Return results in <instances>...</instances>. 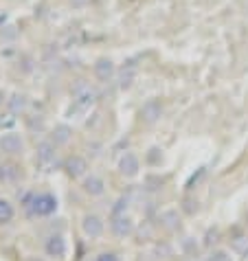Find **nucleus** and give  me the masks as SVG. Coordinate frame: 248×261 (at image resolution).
Masks as SVG:
<instances>
[{
	"mask_svg": "<svg viewBox=\"0 0 248 261\" xmlns=\"http://www.w3.org/2000/svg\"><path fill=\"white\" fill-rule=\"evenodd\" d=\"M22 206L29 217H48L57 211V198L53 193H24L22 198Z\"/></svg>",
	"mask_w": 248,
	"mask_h": 261,
	"instance_id": "1",
	"label": "nucleus"
},
{
	"mask_svg": "<svg viewBox=\"0 0 248 261\" xmlns=\"http://www.w3.org/2000/svg\"><path fill=\"white\" fill-rule=\"evenodd\" d=\"M97 101V90L86 82V79H79V82L72 86V106H70V114H84L90 110V106Z\"/></svg>",
	"mask_w": 248,
	"mask_h": 261,
	"instance_id": "2",
	"label": "nucleus"
},
{
	"mask_svg": "<svg viewBox=\"0 0 248 261\" xmlns=\"http://www.w3.org/2000/svg\"><path fill=\"white\" fill-rule=\"evenodd\" d=\"M22 149H24V141L20 134L7 132L0 136V151H5V154H9V156H20Z\"/></svg>",
	"mask_w": 248,
	"mask_h": 261,
	"instance_id": "3",
	"label": "nucleus"
},
{
	"mask_svg": "<svg viewBox=\"0 0 248 261\" xmlns=\"http://www.w3.org/2000/svg\"><path fill=\"white\" fill-rule=\"evenodd\" d=\"M64 171H66V176L72 178V180H77V178H84L86 176V171H88V161L82 156H68L66 161H64Z\"/></svg>",
	"mask_w": 248,
	"mask_h": 261,
	"instance_id": "4",
	"label": "nucleus"
},
{
	"mask_svg": "<svg viewBox=\"0 0 248 261\" xmlns=\"http://www.w3.org/2000/svg\"><path fill=\"white\" fill-rule=\"evenodd\" d=\"M110 228H112L114 237L126 239L134 233V222H132V217H128V215H114V217H110Z\"/></svg>",
	"mask_w": 248,
	"mask_h": 261,
	"instance_id": "5",
	"label": "nucleus"
},
{
	"mask_svg": "<svg viewBox=\"0 0 248 261\" xmlns=\"http://www.w3.org/2000/svg\"><path fill=\"white\" fill-rule=\"evenodd\" d=\"M55 154H57V145L51 141V139H44L40 145H38V154H35V161H38L40 167H51L55 163Z\"/></svg>",
	"mask_w": 248,
	"mask_h": 261,
	"instance_id": "6",
	"label": "nucleus"
},
{
	"mask_svg": "<svg viewBox=\"0 0 248 261\" xmlns=\"http://www.w3.org/2000/svg\"><path fill=\"white\" fill-rule=\"evenodd\" d=\"M104 220H101L99 215H94V213H88V215H84V220H82V230H84V235L86 237H90V239H97L104 235Z\"/></svg>",
	"mask_w": 248,
	"mask_h": 261,
	"instance_id": "7",
	"label": "nucleus"
},
{
	"mask_svg": "<svg viewBox=\"0 0 248 261\" xmlns=\"http://www.w3.org/2000/svg\"><path fill=\"white\" fill-rule=\"evenodd\" d=\"M44 250L48 257H55V259H64L66 257V239H64L60 233H53L46 237L44 242Z\"/></svg>",
	"mask_w": 248,
	"mask_h": 261,
	"instance_id": "8",
	"label": "nucleus"
},
{
	"mask_svg": "<svg viewBox=\"0 0 248 261\" xmlns=\"http://www.w3.org/2000/svg\"><path fill=\"white\" fill-rule=\"evenodd\" d=\"M138 169H141V161H138V156L132 154V151H128V154H123L119 158V171L126 178H134L138 173Z\"/></svg>",
	"mask_w": 248,
	"mask_h": 261,
	"instance_id": "9",
	"label": "nucleus"
},
{
	"mask_svg": "<svg viewBox=\"0 0 248 261\" xmlns=\"http://www.w3.org/2000/svg\"><path fill=\"white\" fill-rule=\"evenodd\" d=\"M114 62L112 60H106V57H101V60H97V64H94V75H97L99 82H110V79L114 77Z\"/></svg>",
	"mask_w": 248,
	"mask_h": 261,
	"instance_id": "10",
	"label": "nucleus"
},
{
	"mask_svg": "<svg viewBox=\"0 0 248 261\" xmlns=\"http://www.w3.org/2000/svg\"><path fill=\"white\" fill-rule=\"evenodd\" d=\"M20 167L16 163H3L0 165V182L3 185H16L20 180Z\"/></svg>",
	"mask_w": 248,
	"mask_h": 261,
	"instance_id": "11",
	"label": "nucleus"
},
{
	"mask_svg": "<svg viewBox=\"0 0 248 261\" xmlns=\"http://www.w3.org/2000/svg\"><path fill=\"white\" fill-rule=\"evenodd\" d=\"M84 191L92 195V198H97V195H104L106 191V182L101 176H94V173H90V176H86L84 180Z\"/></svg>",
	"mask_w": 248,
	"mask_h": 261,
	"instance_id": "12",
	"label": "nucleus"
},
{
	"mask_svg": "<svg viewBox=\"0 0 248 261\" xmlns=\"http://www.w3.org/2000/svg\"><path fill=\"white\" fill-rule=\"evenodd\" d=\"M160 114H163V106L158 103V101H147V103L143 106V110H141V117L145 123H156L160 119Z\"/></svg>",
	"mask_w": 248,
	"mask_h": 261,
	"instance_id": "13",
	"label": "nucleus"
},
{
	"mask_svg": "<svg viewBox=\"0 0 248 261\" xmlns=\"http://www.w3.org/2000/svg\"><path fill=\"white\" fill-rule=\"evenodd\" d=\"M134 75H136V64L128 62L126 66L121 68V72H119V86H121V88H130L132 82H134Z\"/></svg>",
	"mask_w": 248,
	"mask_h": 261,
	"instance_id": "14",
	"label": "nucleus"
},
{
	"mask_svg": "<svg viewBox=\"0 0 248 261\" xmlns=\"http://www.w3.org/2000/svg\"><path fill=\"white\" fill-rule=\"evenodd\" d=\"M13 217H16V208L9 200L0 198V226H5V224H9Z\"/></svg>",
	"mask_w": 248,
	"mask_h": 261,
	"instance_id": "15",
	"label": "nucleus"
},
{
	"mask_svg": "<svg viewBox=\"0 0 248 261\" xmlns=\"http://www.w3.org/2000/svg\"><path fill=\"white\" fill-rule=\"evenodd\" d=\"M70 134H72V129H70L68 125H55L51 141H53L55 145H66V143L70 141Z\"/></svg>",
	"mask_w": 248,
	"mask_h": 261,
	"instance_id": "16",
	"label": "nucleus"
},
{
	"mask_svg": "<svg viewBox=\"0 0 248 261\" xmlns=\"http://www.w3.org/2000/svg\"><path fill=\"white\" fill-rule=\"evenodd\" d=\"M9 110L11 112H24L27 110V97H22V95H13L11 99H9Z\"/></svg>",
	"mask_w": 248,
	"mask_h": 261,
	"instance_id": "17",
	"label": "nucleus"
},
{
	"mask_svg": "<svg viewBox=\"0 0 248 261\" xmlns=\"http://www.w3.org/2000/svg\"><path fill=\"white\" fill-rule=\"evenodd\" d=\"M231 246H233L235 252H239V255H248V237L246 235H237L231 242Z\"/></svg>",
	"mask_w": 248,
	"mask_h": 261,
	"instance_id": "18",
	"label": "nucleus"
},
{
	"mask_svg": "<svg viewBox=\"0 0 248 261\" xmlns=\"http://www.w3.org/2000/svg\"><path fill=\"white\" fill-rule=\"evenodd\" d=\"M126 211H128V198H121V200H116V204L112 206L110 217H114V215H126Z\"/></svg>",
	"mask_w": 248,
	"mask_h": 261,
	"instance_id": "19",
	"label": "nucleus"
},
{
	"mask_svg": "<svg viewBox=\"0 0 248 261\" xmlns=\"http://www.w3.org/2000/svg\"><path fill=\"white\" fill-rule=\"evenodd\" d=\"M209 261H233V259H231V255L226 250H215V252H211Z\"/></svg>",
	"mask_w": 248,
	"mask_h": 261,
	"instance_id": "20",
	"label": "nucleus"
},
{
	"mask_svg": "<svg viewBox=\"0 0 248 261\" xmlns=\"http://www.w3.org/2000/svg\"><path fill=\"white\" fill-rule=\"evenodd\" d=\"M94 261H121V257L116 255V252H101V255H97Z\"/></svg>",
	"mask_w": 248,
	"mask_h": 261,
	"instance_id": "21",
	"label": "nucleus"
},
{
	"mask_svg": "<svg viewBox=\"0 0 248 261\" xmlns=\"http://www.w3.org/2000/svg\"><path fill=\"white\" fill-rule=\"evenodd\" d=\"M204 171H207V169H200V171H198V176H195V173H193V176L189 178V182H187V189H191V187H193V182H198V180L204 176Z\"/></svg>",
	"mask_w": 248,
	"mask_h": 261,
	"instance_id": "22",
	"label": "nucleus"
},
{
	"mask_svg": "<svg viewBox=\"0 0 248 261\" xmlns=\"http://www.w3.org/2000/svg\"><path fill=\"white\" fill-rule=\"evenodd\" d=\"M70 3H72V5H77V7H82V5L88 3V0H70Z\"/></svg>",
	"mask_w": 248,
	"mask_h": 261,
	"instance_id": "23",
	"label": "nucleus"
},
{
	"mask_svg": "<svg viewBox=\"0 0 248 261\" xmlns=\"http://www.w3.org/2000/svg\"><path fill=\"white\" fill-rule=\"evenodd\" d=\"M24 261H42V259H38V257H29V259H24Z\"/></svg>",
	"mask_w": 248,
	"mask_h": 261,
	"instance_id": "24",
	"label": "nucleus"
},
{
	"mask_svg": "<svg viewBox=\"0 0 248 261\" xmlns=\"http://www.w3.org/2000/svg\"><path fill=\"white\" fill-rule=\"evenodd\" d=\"M246 220H248V215H246Z\"/></svg>",
	"mask_w": 248,
	"mask_h": 261,
	"instance_id": "25",
	"label": "nucleus"
}]
</instances>
